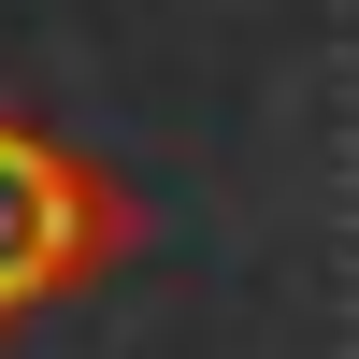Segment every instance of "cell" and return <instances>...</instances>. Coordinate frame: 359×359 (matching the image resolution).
I'll use <instances>...</instances> for the list:
<instances>
[{
	"mask_svg": "<svg viewBox=\"0 0 359 359\" xmlns=\"http://www.w3.org/2000/svg\"><path fill=\"white\" fill-rule=\"evenodd\" d=\"M130 230L144 216H130V187L101 158H72V144H43V130L0 115V331L43 316V302H72L86 273H115Z\"/></svg>",
	"mask_w": 359,
	"mask_h": 359,
	"instance_id": "1",
	"label": "cell"
}]
</instances>
